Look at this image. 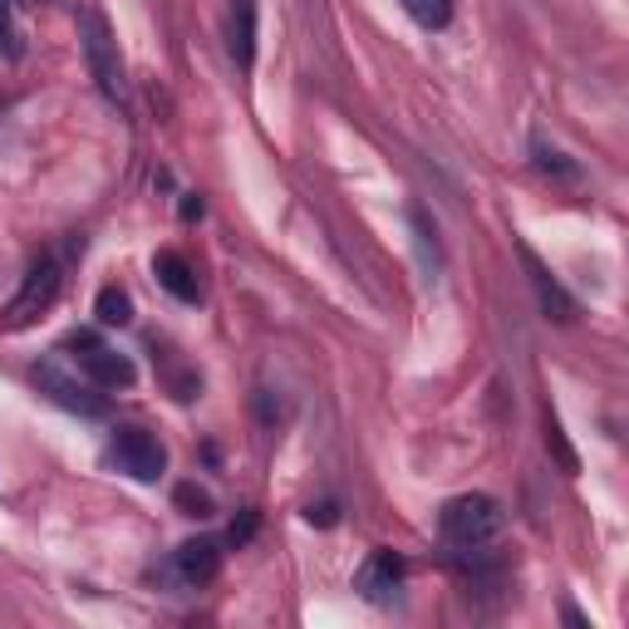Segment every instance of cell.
Instances as JSON below:
<instances>
[{"instance_id": "cell-1", "label": "cell", "mask_w": 629, "mask_h": 629, "mask_svg": "<svg viewBox=\"0 0 629 629\" xmlns=\"http://www.w3.org/2000/svg\"><path fill=\"white\" fill-rule=\"evenodd\" d=\"M502 527H506V512H502V502L487 492L453 496V502L443 506V516H438V531H443V541L457 551V556L487 551L496 537H502Z\"/></svg>"}, {"instance_id": "cell-2", "label": "cell", "mask_w": 629, "mask_h": 629, "mask_svg": "<svg viewBox=\"0 0 629 629\" xmlns=\"http://www.w3.org/2000/svg\"><path fill=\"white\" fill-rule=\"evenodd\" d=\"M79 45L84 60H89V79L99 84V93L109 103H128V79H124V54H118L114 25L99 5H84L79 11Z\"/></svg>"}, {"instance_id": "cell-3", "label": "cell", "mask_w": 629, "mask_h": 629, "mask_svg": "<svg viewBox=\"0 0 629 629\" xmlns=\"http://www.w3.org/2000/svg\"><path fill=\"white\" fill-rule=\"evenodd\" d=\"M109 457H114L118 473H128L134 482H158V477L167 473V448L138 424L114 428V438H109Z\"/></svg>"}, {"instance_id": "cell-4", "label": "cell", "mask_w": 629, "mask_h": 629, "mask_svg": "<svg viewBox=\"0 0 629 629\" xmlns=\"http://www.w3.org/2000/svg\"><path fill=\"white\" fill-rule=\"evenodd\" d=\"M70 350H74L79 374L93 383V389H134V383H138L134 360H128V354H118V350H109V344H99L93 335H74Z\"/></svg>"}, {"instance_id": "cell-5", "label": "cell", "mask_w": 629, "mask_h": 629, "mask_svg": "<svg viewBox=\"0 0 629 629\" xmlns=\"http://www.w3.org/2000/svg\"><path fill=\"white\" fill-rule=\"evenodd\" d=\"M516 256H521V266H527V280H531V290H537L541 315H546V320H561V325L576 320V300L566 295V286L556 280V271L531 251V241H516Z\"/></svg>"}, {"instance_id": "cell-6", "label": "cell", "mask_w": 629, "mask_h": 629, "mask_svg": "<svg viewBox=\"0 0 629 629\" xmlns=\"http://www.w3.org/2000/svg\"><path fill=\"white\" fill-rule=\"evenodd\" d=\"M35 383H40V389L50 393V399L60 403V408L79 413V418H103V408H109V403H103L99 393H93V383H74L54 360L35 364Z\"/></svg>"}, {"instance_id": "cell-7", "label": "cell", "mask_w": 629, "mask_h": 629, "mask_svg": "<svg viewBox=\"0 0 629 629\" xmlns=\"http://www.w3.org/2000/svg\"><path fill=\"white\" fill-rule=\"evenodd\" d=\"M403 576H408V566H403L399 551H374V556L360 566V576H354V590H360L369 605H393Z\"/></svg>"}, {"instance_id": "cell-8", "label": "cell", "mask_w": 629, "mask_h": 629, "mask_svg": "<svg viewBox=\"0 0 629 629\" xmlns=\"http://www.w3.org/2000/svg\"><path fill=\"white\" fill-rule=\"evenodd\" d=\"M173 576L192 590L206 586V580H217L222 576V541H212V537L183 541V546L173 551Z\"/></svg>"}, {"instance_id": "cell-9", "label": "cell", "mask_w": 629, "mask_h": 629, "mask_svg": "<svg viewBox=\"0 0 629 629\" xmlns=\"http://www.w3.org/2000/svg\"><path fill=\"white\" fill-rule=\"evenodd\" d=\"M153 276H158V286H163L173 300H183V305H197V300H202V280H197V266L183 256V251H173V247L158 251V256H153Z\"/></svg>"}, {"instance_id": "cell-10", "label": "cell", "mask_w": 629, "mask_h": 629, "mask_svg": "<svg viewBox=\"0 0 629 629\" xmlns=\"http://www.w3.org/2000/svg\"><path fill=\"white\" fill-rule=\"evenodd\" d=\"M54 295H60V261H54V256H40V261L30 266V276H25V290L15 295L11 315H15V320H25V315H35V310L50 305Z\"/></svg>"}, {"instance_id": "cell-11", "label": "cell", "mask_w": 629, "mask_h": 629, "mask_svg": "<svg viewBox=\"0 0 629 629\" xmlns=\"http://www.w3.org/2000/svg\"><path fill=\"white\" fill-rule=\"evenodd\" d=\"M231 60L241 70L256 64V0H231Z\"/></svg>"}, {"instance_id": "cell-12", "label": "cell", "mask_w": 629, "mask_h": 629, "mask_svg": "<svg viewBox=\"0 0 629 629\" xmlns=\"http://www.w3.org/2000/svg\"><path fill=\"white\" fill-rule=\"evenodd\" d=\"M93 315H99V325H109V330H124V325H134V295H128L124 286H103L99 300H93Z\"/></svg>"}, {"instance_id": "cell-13", "label": "cell", "mask_w": 629, "mask_h": 629, "mask_svg": "<svg viewBox=\"0 0 629 629\" xmlns=\"http://www.w3.org/2000/svg\"><path fill=\"white\" fill-rule=\"evenodd\" d=\"M403 11H408L413 25H424V30H448L453 25V0H399Z\"/></svg>"}, {"instance_id": "cell-14", "label": "cell", "mask_w": 629, "mask_h": 629, "mask_svg": "<svg viewBox=\"0 0 629 629\" xmlns=\"http://www.w3.org/2000/svg\"><path fill=\"white\" fill-rule=\"evenodd\" d=\"M531 158H537V167H541V173H551V177H561V183H576V177H580V167L576 163H570V158L566 153H561V148H551L546 143V138H531Z\"/></svg>"}, {"instance_id": "cell-15", "label": "cell", "mask_w": 629, "mask_h": 629, "mask_svg": "<svg viewBox=\"0 0 629 629\" xmlns=\"http://www.w3.org/2000/svg\"><path fill=\"white\" fill-rule=\"evenodd\" d=\"M173 502H177V512H183V516H197V521H206V516L217 512L212 492H206V487H197V482H177Z\"/></svg>"}, {"instance_id": "cell-16", "label": "cell", "mask_w": 629, "mask_h": 629, "mask_svg": "<svg viewBox=\"0 0 629 629\" xmlns=\"http://www.w3.org/2000/svg\"><path fill=\"white\" fill-rule=\"evenodd\" d=\"M0 54L5 60H21L25 54V30L15 21V0H0Z\"/></svg>"}, {"instance_id": "cell-17", "label": "cell", "mask_w": 629, "mask_h": 629, "mask_svg": "<svg viewBox=\"0 0 629 629\" xmlns=\"http://www.w3.org/2000/svg\"><path fill=\"white\" fill-rule=\"evenodd\" d=\"M546 448H556V457H561V467H566V473H576V453H570V443H566V433H561V424L556 418H546Z\"/></svg>"}, {"instance_id": "cell-18", "label": "cell", "mask_w": 629, "mask_h": 629, "mask_svg": "<svg viewBox=\"0 0 629 629\" xmlns=\"http://www.w3.org/2000/svg\"><path fill=\"white\" fill-rule=\"evenodd\" d=\"M305 521H310V527H335V521H340V506H335V502L305 506Z\"/></svg>"}, {"instance_id": "cell-19", "label": "cell", "mask_w": 629, "mask_h": 629, "mask_svg": "<svg viewBox=\"0 0 629 629\" xmlns=\"http://www.w3.org/2000/svg\"><path fill=\"white\" fill-rule=\"evenodd\" d=\"M251 531H256V512H241V521H231L227 541H231V546H247V541H251Z\"/></svg>"}, {"instance_id": "cell-20", "label": "cell", "mask_w": 629, "mask_h": 629, "mask_svg": "<svg viewBox=\"0 0 629 629\" xmlns=\"http://www.w3.org/2000/svg\"><path fill=\"white\" fill-rule=\"evenodd\" d=\"M192 217H202V197H197V192H183V222H192Z\"/></svg>"}]
</instances>
